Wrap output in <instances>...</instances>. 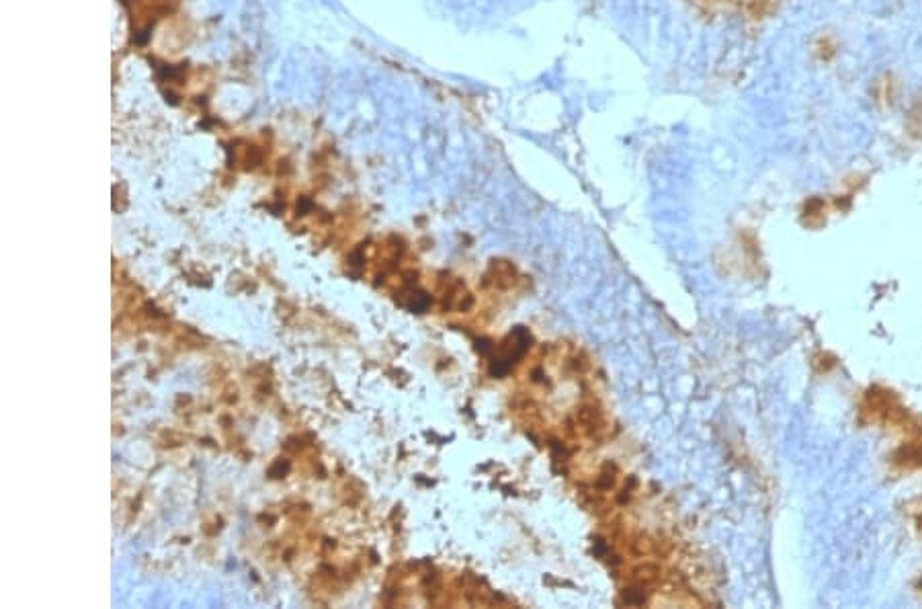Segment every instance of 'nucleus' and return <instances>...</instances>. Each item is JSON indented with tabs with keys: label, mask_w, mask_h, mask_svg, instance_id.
I'll list each match as a JSON object with an SVG mask.
<instances>
[{
	"label": "nucleus",
	"mask_w": 922,
	"mask_h": 609,
	"mask_svg": "<svg viewBox=\"0 0 922 609\" xmlns=\"http://www.w3.org/2000/svg\"><path fill=\"white\" fill-rule=\"evenodd\" d=\"M490 279L496 288H502V290H507L511 288L513 283L517 281V271L511 263L507 261H494L490 265Z\"/></svg>",
	"instance_id": "obj_1"
},
{
	"label": "nucleus",
	"mask_w": 922,
	"mask_h": 609,
	"mask_svg": "<svg viewBox=\"0 0 922 609\" xmlns=\"http://www.w3.org/2000/svg\"><path fill=\"white\" fill-rule=\"evenodd\" d=\"M734 3L744 9L746 13H752V15H763L771 5H773V0H734Z\"/></svg>",
	"instance_id": "obj_2"
}]
</instances>
